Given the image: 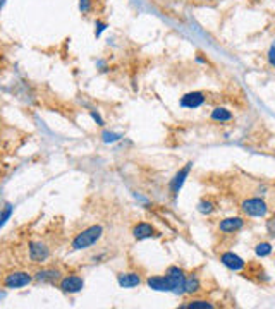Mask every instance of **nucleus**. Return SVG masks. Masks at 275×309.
<instances>
[{"instance_id": "nucleus-1", "label": "nucleus", "mask_w": 275, "mask_h": 309, "mask_svg": "<svg viewBox=\"0 0 275 309\" xmlns=\"http://www.w3.org/2000/svg\"><path fill=\"white\" fill-rule=\"evenodd\" d=\"M103 237V227L102 225H90L83 229L80 234H76V237L71 242V253H78V251H84L90 249L91 246L97 244L100 239Z\"/></svg>"}, {"instance_id": "nucleus-2", "label": "nucleus", "mask_w": 275, "mask_h": 309, "mask_svg": "<svg viewBox=\"0 0 275 309\" xmlns=\"http://www.w3.org/2000/svg\"><path fill=\"white\" fill-rule=\"evenodd\" d=\"M57 287H59V291H61L62 294H69V295L80 294V292L84 289V278L81 275H78V273L64 275L61 280H59Z\"/></svg>"}, {"instance_id": "nucleus-3", "label": "nucleus", "mask_w": 275, "mask_h": 309, "mask_svg": "<svg viewBox=\"0 0 275 309\" xmlns=\"http://www.w3.org/2000/svg\"><path fill=\"white\" fill-rule=\"evenodd\" d=\"M33 280V275L28 272H23V270H16V272H11L5 275L4 278V287L5 289H23V287H28Z\"/></svg>"}, {"instance_id": "nucleus-4", "label": "nucleus", "mask_w": 275, "mask_h": 309, "mask_svg": "<svg viewBox=\"0 0 275 309\" xmlns=\"http://www.w3.org/2000/svg\"><path fill=\"white\" fill-rule=\"evenodd\" d=\"M28 256H30L31 263H45L50 258V247L43 241H31L28 244Z\"/></svg>"}, {"instance_id": "nucleus-5", "label": "nucleus", "mask_w": 275, "mask_h": 309, "mask_svg": "<svg viewBox=\"0 0 275 309\" xmlns=\"http://www.w3.org/2000/svg\"><path fill=\"white\" fill-rule=\"evenodd\" d=\"M61 278H62V272L59 268H53V266L40 268V270H36V272L33 273V280L38 283H50V285H55V283H59Z\"/></svg>"}, {"instance_id": "nucleus-6", "label": "nucleus", "mask_w": 275, "mask_h": 309, "mask_svg": "<svg viewBox=\"0 0 275 309\" xmlns=\"http://www.w3.org/2000/svg\"><path fill=\"white\" fill-rule=\"evenodd\" d=\"M241 208L248 216H257V218L265 216L268 211L267 203H265L263 200H260V198H249V200H244Z\"/></svg>"}, {"instance_id": "nucleus-7", "label": "nucleus", "mask_w": 275, "mask_h": 309, "mask_svg": "<svg viewBox=\"0 0 275 309\" xmlns=\"http://www.w3.org/2000/svg\"><path fill=\"white\" fill-rule=\"evenodd\" d=\"M132 237L136 239V241H145V239H151V237H159V232H157V229H155L151 223L148 222H138L134 227H132L131 230Z\"/></svg>"}, {"instance_id": "nucleus-8", "label": "nucleus", "mask_w": 275, "mask_h": 309, "mask_svg": "<svg viewBox=\"0 0 275 309\" xmlns=\"http://www.w3.org/2000/svg\"><path fill=\"white\" fill-rule=\"evenodd\" d=\"M191 165L193 163H188V165L184 167V169H181L179 170L176 175H174V179L170 181V194H172V198L176 200L178 198V194H179V191L182 189V185H184V182H186V177L189 175V170H191Z\"/></svg>"}, {"instance_id": "nucleus-9", "label": "nucleus", "mask_w": 275, "mask_h": 309, "mask_svg": "<svg viewBox=\"0 0 275 309\" xmlns=\"http://www.w3.org/2000/svg\"><path fill=\"white\" fill-rule=\"evenodd\" d=\"M205 100H207V96H205L203 91H191V93H186L182 96L179 105L182 108H198V107L203 105Z\"/></svg>"}, {"instance_id": "nucleus-10", "label": "nucleus", "mask_w": 275, "mask_h": 309, "mask_svg": "<svg viewBox=\"0 0 275 309\" xmlns=\"http://www.w3.org/2000/svg\"><path fill=\"white\" fill-rule=\"evenodd\" d=\"M141 275L136 272H121L117 273V283L122 287V289H134V287L141 285Z\"/></svg>"}, {"instance_id": "nucleus-11", "label": "nucleus", "mask_w": 275, "mask_h": 309, "mask_svg": "<svg viewBox=\"0 0 275 309\" xmlns=\"http://www.w3.org/2000/svg\"><path fill=\"white\" fill-rule=\"evenodd\" d=\"M220 263H222L226 268H229V270H232V272H239V270H243L246 264L241 256H238L236 253H230V251L220 254Z\"/></svg>"}, {"instance_id": "nucleus-12", "label": "nucleus", "mask_w": 275, "mask_h": 309, "mask_svg": "<svg viewBox=\"0 0 275 309\" xmlns=\"http://www.w3.org/2000/svg\"><path fill=\"white\" fill-rule=\"evenodd\" d=\"M244 227V218L243 216H229L219 223V230L224 234H234Z\"/></svg>"}, {"instance_id": "nucleus-13", "label": "nucleus", "mask_w": 275, "mask_h": 309, "mask_svg": "<svg viewBox=\"0 0 275 309\" xmlns=\"http://www.w3.org/2000/svg\"><path fill=\"white\" fill-rule=\"evenodd\" d=\"M211 121H215V122H229V121H232L234 119V115H232V112H229L227 108H222V107H217V108H213V112H211Z\"/></svg>"}, {"instance_id": "nucleus-14", "label": "nucleus", "mask_w": 275, "mask_h": 309, "mask_svg": "<svg viewBox=\"0 0 275 309\" xmlns=\"http://www.w3.org/2000/svg\"><path fill=\"white\" fill-rule=\"evenodd\" d=\"M181 308L184 309H213L215 304L207 299H193V301H188L186 304H182Z\"/></svg>"}, {"instance_id": "nucleus-15", "label": "nucleus", "mask_w": 275, "mask_h": 309, "mask_svg": "<svg viewBox=\"0 0 275 309\" xmlns=\"http://www.w3.org/2000/svg\"><path fill=\"white\" fill-rule=\"evenodd\" d=\"M201 291V283L198 277H186L184 280V294H196Z\"/></svg>"}, {"instance_id": "nucleus-16", "label": "nucleus", "mask_w": 275, "mask_h": 309, "mask_svg": "<svg viewBox=\"0 0 275 309\" xmlns=\"http://www.w3.org/2000/svg\"><path fill=\"white\" fill-rule=\"evenodd\" d=\"M12 213H14V204H11V203H5L4 204V208L0 210V229L5 225V223L11 220V216H12Z\"/></svg>"}, {"instance_id": "nucleus-17", "label": "nucleus", "mask_w": 275, "mask_h": 309, "mask_svg": "<svg viewBox=\"0 0 275 309\" xmlns=\"http://www.w3.org/2000/svg\"><path fill=\"white\" fill-rule=\"evenodd\" d=\"M272 249L274 247H272L270 242H260V244L255 246V254H257L258 258H265L272 253Z\"/></svg>"}, {"instance_id": "nucleus-18", "label": "nucleus", "mask_w": 275, "mask_h": 309, "mask_svg": "<svg viewBox=\"0 0 275 309\" xmlns=\"http://www.w3.org/2000/svg\"><path fill=\"white\" fill-rule=\"evenodd\" d=\"M198 211L203 213V215H210L211 211H215V203L210 200H201L198 203Z\"/></svg>"}, {"instance_id": "nucleus-19", "label": "nucleus", "mask_w": 275, "mask_h": 309, "mask_svg": "<svg viewBox=\"0 0 275 309\" xmlns=\"http://www.w3.org/2000/svg\"><path fill=\"white\" fill-rule=\"evenodd\" d=\"M102 138H103V143H107V144H110V143H115V141H119L121 139V134H115V132H110V131H103V134H102Z\"/></svg>"}, {"instance_id": "nucleus-20", "label": "nucleus", "mask_w": 275, "mask_h": 309, "mask_svg": "<svg viewBox=\"0 0 275 309\" xmlns=\"http://www.w3.org/2000/svg\"><path fill=\"white\" fill-rule=\"evenodd\" d=\"M80 11L83 14H90L93 11V0H80Z\"/></svg>"}, {"instance_id": "nucleus-21", "label": "nucleus", "mask_w": 275, "mask_h": 309, "mask_svg": "<svg viewBox=\"0 0 275 309\" xmlns=\"http://www.w3.org/2000/svg\"><path fill=\"white\" fill-rule=\"evenodd\" d=\"M267 61H268V64H270L272 67L275 69V43L270 46V50H268V53H267Z\"/></svg>"}, {"instance_id": "nucleus-22", "label": "nucleus", "mask_w": 275, "mask_h": 309, "mask_svg": "<svg viewBox=\"0 0 275 309\" xmlns=\"http://www.w3.org/2000/svg\"><path fill=\"white\" fill-rule=\"evenodd\" d=\"M107 28H109V24L107 23H103V21H97V31H95V36L100 38V34H102Z\"/></svg>"}, {"instance_id": "nucleus-23", "label": "nucleus", "mask_w": 275, "mask_h": 309, "mask_svg": "<svg viewBox=\"0 0 275 309\" xmlns=\"http://www.w3.org/2000/svg\"><path fill=\"white\" fill-rule=\"evenodd\" d=\"M90 115H91V119H93V121L97 122L98 125H102V127L105 125V121H103L102 115H100L98 112H95V110H90Z\"/></svg>"}, {"instance_id": "nucleus-24", "label": "nucleus", "mask_w": 275, "mask_h": 309, "mask_svg": "<svg viewBox=\"0 0 275 309\" xmlns=\"http://www.w3.org/2000/svg\"><path fill=\"white\" fill-rule=\"evenodd\" d=\"M4 5H5V0H0V11L4 9Z\"/></svg>"}, {"instance_id": "nucleus-25", "label": "nucleus", "mask_w": 275, "mask_h": 309, "mask_svg": "<svg viewBox=\"0 0 275 309\" xmlns=\"http://www.w3.org/2000/svg\"><path fill=\"white\" fill-rule=\"evenodd\" d=\"M251 2H258V0H251Z\"/></svg>"}]
</instances>
